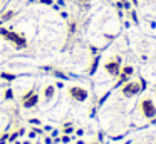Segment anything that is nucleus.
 Segmentation results:
<instances>
[{
	"label": "nucleus",
	"mask_w": 156,
	"mask_h": 144,
	"mask_svg": "<svg viewBox=\"0 0 156 144\" xmlns=\"http://www.w3.org/2000/svg\"><path fill=\"white\" fill-rule=\"evenodd\" d=\"M0 37L4 40H7V42H10L15 49H25L27 47V39H25L24 33H19V32H14V30L0 27Z\"/></svg>",
	"instance_id": "obj_1"
},
{
	"label": "nucleus",
	"mask_w": 156,
	"mask_h": 144,
	"mask_svg": "<svg viewBox=\"0 0 156 144\" xmlns=\"http://www.w3.org/2000/svg\"><path fill=\"white\" fill-rule=\"evenodd\" d=\"M37 104H39V94H37V90H35V87H32L30 90H27V92L20 97V106L24 107V109H32V107H35Z\"/></svg>",
	"instance_id": "obj_2"
},
{
	"label": "nucleus",
	"mask_w": 156,
	"mask_h": 144,
	"mask_svg": "<svg viewBox=\"0 0 156 144\" xmlns=\"http://www.w3.org/2000/svg\"><path fill=\"white\" fill-rule=\"evenodd\" d=\"M67 94H69V97L71 99H74V100H77V102H84L86 99H87V90L84 89V87H81V86H71L67 89Z\"/></svg>",
	"instance_id": "obj_3"
},
{
	"label": "nucleus",
	"mask_w": 156,
	"mask_h": 144,
	"mask_svg": "<svg viewBox=\"0 0 156 144\" xmlns=\"http://www.w3.org/2000/svg\"><path fill=\"white\" fill-rule=\"evenodd\" d=\"M104 69H106V72H108L109 76H112V77L119 76V72H121V59H119V57L109 59L108 62L104 64Z\"/></svg>",
	"instance_id": "obj_4"
},
{
	"label": "nucleus",
	"mask_w": 156,
	"mask_h": 144,
	"mask_svg": "<svg viewBox=\"0 0 156 144\" xmlns=\"http://www.w3.org/2000/svg\"><path fill=\"white\" fill-rule=\"evenodd\" d=\"M139 109H141V112H143V116H144V117H154L156 116V107H154V104H153L151 99L141 100Z\"/></svg>",
	"instance_id": "obj_5"
},
{
	"label": "nucleus",
	"mask_w": 156,
	"mask_h": 144,
	"mask_svg": "<svg viewBox=\"0 0 156 144\" xmlns=\"http://www.w3.org/2000/svg\"><path fill=\"white\" fill-rule=\"evenodd\" d=\"M141 90V86L138 82H128L122 86V96L124 97H133Z\"/></svg>",
	"instance_id": "obj_6"
},
{
	"label": "nucleus",
	"mask_w": 156,
	"mask_h": 144,
	"mask_svg": "<svg viewBox=\"0 0 156 144\" xmlns=\"http://www.w3.org/2000/svg\"><path fill=\"white\" fill-rule=\"evenodd\" d=\"M15 15H17V12H15L14 9L2 10V12H0V20H2V22H9V20H12Z\"/></svg>",
	"instance_id": "obj_7"
},
{
	"label": "nucleus",
	"mask_w": 156,
	"mask_h": 144,
	"mask_svg": "<svg viewBox=\"0 0 156 144\" xmlns=\"http://www.w3.org/2000/svg\"><path fill=\"white\" fill-rule=\"evenodd\" d=\"M54 94H55V87L54 86H45L44 87V99L47 100V102L54 97Z\"/></svg>",
	"instance_id": "obj_8"
},
{
	"label": "nucleus",
	"mask_w": 156,
	"mask_h": 144,
	"mask_svg": "<svg viewBox=\"0 0 156 144\" xmlns=\"http://www.w3.org/2000/svg\"><path fill=\"white\" fill-rule=\"evenodd\" d=\"M131 74H133V67L126 65L124 69H122L121 72H119V77H121V82H122V80H126V79H128V77L131 76Z\"/></svg>",
	"instance_id": "obj_9"
},
{
	"label": "nucleus",
	"mask_w": 156,
	"mask_h": 144,
	"mask_svg": "<svg viewBox=\"0 0 156 144\" xmlns=\"http://www.w3.org/2000/svg\"><path fill=\"white\" fill-rule=\"evenodd\" d=\"M76 30H77V22H76V20H69V23H67V33H69V35H74Z\"/></svg>",
	"instance_id": "obj_10"
},
{
	"label": "nucleus",
	"mask_w": 156,
	"mask_h": 144,
	"mask_svg": "<svg viewBox=\"0 0 156 144\" xmlns=\"http://www.w3.org/2000/svg\"><path fill=\"white\" fill-rule=\"evenodd\" d=\"M74 3L79 7V9L87 10V9H89V5H91V0H74Z\"/></svg>",
	"instance_id": "obj_11"
},
{
	"label": "nucleus",
	"mask_w": 156,
	"mask_h": 144,
	"mask_svg": "<svg viewBox=\"0 0 156 144\" xmlns=\"http://www.w3.org/2000/svg\"><path fill=\"white\" fill-rule=\"evenodd\" d=\"M0 79H5V80H15V74H9V72H0Z\"/></svg>",
	"instance_id": "obj_12"
},
{
	"label": "nucleus",
	"mask_w": 156,
	"mask_h": 144,
	"mask_svg": "<svg viewBox=\"0 0 156 144\" xmlns=\"http://www.w3.org/2000/svg\"><path fill=\"white\" fill-rule=\"evenodd\" d=\"M98 64H99V57H96V59L92 60V64H91V69H89V74H94V72H96V69H98Z\"/></svg>",
	"instance_id": "obj_13"
},
{
	"label": "nucleus",
	"mask_w": 156,
	"mask_h": 144,
	"mask_svg": "<svg viewBox=\"0 0 156 144\" xmlns=\"http://www.w3.org/2000/svg\"><path fill=\"white\" fill-rule=\"evenodd\" d=\"M17 139H19V131H15V132L9 134V142H15Z\"/></svg>",
	"instance_id": "obj_14"
},
{
	"label": "nucleus",
	"mask_w": 156,
	"mask_h": 144,
	"mask_svg": "<svg viewBox=\"0 0 156 144\" xmlns=\"http://www.w3.org/2000/svg\"><path fill=\"white\" fill-rule=\"evenodd\" d=\"M5 99H7V100L14 99V90H12V89H7V90H5Z\"/></svg>",
	"instance_id": "obj_15"
},
{
	"label": "nucleus",
	"mask_w": 156,
	"mask_h": 144,
	"mask_svg": "<svg viewBox=\"0 0 156 144\" xmlns=\"http://www.w3.org/2000/svg\"><path fill=\"white\" fill-rule=\"evenodd\" d=\"M7 141H9V134L5 132L4 136H0V144H7Z\"/></svg>",
	"instance_id": "obj_16"
},
{
	"label": "nucleus",
	"mask_w": 156,
	"mask_h": 144,
	"mask_svg": "<svg viewBox=\"0 0 156 144\" xmlns=\"http://www.w3.org/2000/svg\"><path fill=\"white\" fill-rule=\"evenodd\" d=\"M64 132H66V134L72 132V126H71V124H66V126H64Z\"/></svg>",
	"instance_id": "obj_17"
},
{
	"label": "nucleus",
	"mask_w": 156,
	"mask_h": 144,
	"mask_svg": "<svg viewBox=\"0 0 156 144\" xmlns=\"http://www.w3.org/2000/svg\"><path fill=\"white\" fill-rule=\"evenodd\" d=\"M24 134H25V129H24V127H20V129H19V136H24Z\"/></svg>",
	"instance_id": "obj_18"
},
{
	"label": "nucleus",
	"mask_w": 156,
	"mask_h": 144,
	"mask_svg": "<svg viewBox=\"0 0 156 144\" xmlns=\"http://www.w3.org/2000/svg\"><path fill=\"white\" fill-rule=\"evenodd\" d=\"M45 144H54V141H52L51 137H45Z\"/></svg>",
	"instance_id": "obj_19"
},
{
	"label": "nucleus",
	"mask_w": 156,
	"mask_h": 144,
	"mask_svg": "<svg viewBox=\"0 0 156 144\" xmlns=\"http://www.w3.org/2000/svg\"><path fill=\"white\" fill-rule=\"evenodd\" d=\"M61 141H62V142H69V141H71V139H69V137H67V136H64V137H62V139H61Z\"/></svg>",
	"instance_id": "obj_20"
},
{
	"label": "nucleus",
	"mask_w": 156,
	"mask_h": 144,
	"mask_svg": "<svg viewBox=\"0 0 156 144\" xmlns=\"http://www.w3.org/2000/svg\"><path fill=\"white\" fill-rule=\"evenodd\" d=\"M29 122H30V124H41V122H39V121H37V119H30V121H29Z\"/></svg>",
	"instance_id": "obj_21"
},
{
	"label": "nucleus",
	"mask_w": 156,
	"mask_h": 144,
	"mask_svg": "<svg viewBox=\"0 0 156 144\" xmlns=\"http://www.w3.org/2000/svg\"><path fill=\"white\" fill-rule=\"evenodd\" d=\"M22 144H30V142H29V141H24V142H22Z\"/></svg>",
	"instance_id": "obj_22"
},
{
	"label": "nucleus",
	"mask_w": 156,
	"mask_h": 144,
	"mask_svg": "<svg viewBox=\"0 0 156 144\" xmlns=\"http://www.w3.org/2000/svg\"><path fill=\"white\" fill-rule=\"evenodd\" d=\"M2 23H4V22H2V20H0V27H2Z\"/></svg>",
	"instance_id": "obj_23"
},
{
	"label": "nucleus",
	"mask_w": 156,
	"mask_h": 144,
	"mask_svg": "<svg viewBox=\"0 0 156 144\" xmlns=\"http://www.w3.org/2000/svg\"><path fill=\"white\" fill-rule=\"evenodd\" d=\"M0 5H2V0H0Z\"/></svg>",
	"instance_id": "obj_24"
}]
</instances>
